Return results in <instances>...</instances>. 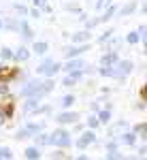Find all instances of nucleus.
<instances>
[{
  "mask_svg": "<svg viewBox=\"0 0 147 160\" xmlns=\"http://www.w3.org/2000/svg\"><path fill=\"white\" fill-rule=\"evenodd\" d=\"M62 68V64L60 62H56V60H45L41 66L37 68V73L38 75H45V77H49V79H53V75L58 73Z\"/></svg>",
  "mask_w": 147,
  "mask_h": 160,
  "instance_id": "f257e3e1",
  "label": "nucleus"
},
{
  "mask_svg": "<svg viewBox=\"0 0 147 160\" xmlns=\"http://www.w3.org/2000/svg\"><path fill=\"white\" fill-rule=\"evenodd\" d=\"M0 56H2V58H13V51L9 49V47H2V51H0Z\"/></svg>",
  "mask_w": 147,
  "mask_h": 160,
  "instance_id": "b1692460",
  "label": "nucleus"
},
{
  "mask_svg": "<svg viewBox=\"0 0 147 160\" xmlns=\"http://www.w3.org/2000/svg\"><path fill=\"white\" fill-rule=\"evenodd\" d=\"M73 102H75V96H73V94H66V96L62 98V102H60V105L64 107V109H68V107H71Z\"/></svg>",
  "mask_w": 147,
  "mask_h": 160,
  "instance_id": "2eb2a0df",
  "label": "nucleus"
},
{
  "mask_svg": "<svg viewBox=\"0 0 147 160\" xmlns=\"http://www.w3.org/2000/svg\"><path fill=\"white\" fill-rule=\"evenodd\" d=\"M0 160H11V149L9 148H0Z\"/></svg>",
  "mask_w": 147,
  "mask_h": 160,
  "instance_id": "6ab92c4d",
  "label": "nucleus"
},
{
  "mask_svg": "<svg viewBox=\"0 0 147 160\" xmlns=\"http://www.w3.org/2000/svg\"><path fill=\"white\" fill-rule=\"evenodd\" d=\"M77 160H90V158H87V156H79Z\"/></svg>",
  "mask_w": 147,
  "mask_h": 160,
  "instance_id": "c756f323",
  "label": "nucleus"
},
{
  "mask_svg": "<svg viewBox=\"0 0 147 160\" xmlns=\"http://www.w3.org/2000/svg\"><path fill=\"white\" fill-rule=\"evenodd\" d=\"M96 118H98V122H100V124H107V122L111 120V111H109V109H102V111L96 115Z\"/></svg>",
  "mask_w": 147,
  "mask_h": 160,
  "instance_id": "f8f14e48",
  "label": "nucleus"
},
{
  "mask_svg": "<svg viewBox=\"0 0 147 160\" xmlns=\"http://www.w3.org/2000/svg\"><path fill=\"white\" fill-rule=\"evenodd\" d=\"M113 62H117V53H107V56H102V66H111Z\"/></svg>",
  "mask_w": 147,
  "mask_h": 160,
  "instance_id": "9b49d317",
  "label": "nucleus"
},
{
  "mask_svg": "<svg viewBox=\"0 0 147 160\" xmlns=\"http://www.w3.org/2000/svg\"><path fill=\"white\" fill-rule=\"evenodd\" d=\"M87 124H90L92 128H96V126H98L100 122H98V118H96V115H92V118H87Z\"/></svg>",
  "mask_w": 147,
  "mask_h": 160,
  "instance_id": "393cba45",
  "label": "nucleus"
},
{
  "mask_svg": "<svg viewBox=\"0 0 147 160\" xmlns=\"http://www.w3.org/2000/svg\"><path fill=\"white\" fill-rule=\"evenodd\" d=\"M13 58H17L19 62H24V60H28V58H30V51L26 49V47H19V49L13 53Z\"/></svg>",
  "mask_w": 147,
  "mask_h": 160,
  "instance_id": "6e6552de",
  "label": "nucleus"
},
{
  "mask_svg": "<svg viewBox=\"0 0 147 160\" xmlns=\"http://www.w3.org/2000/svg\"><path fill=\"white\" fill-rule=\"evenodd\" d=\"M109 160H120V156H117L115 149H111V152H109Z\"/></svg>",
  "mask_w": 147,
  "mask_h": 160,
  "instance_id": "bb28decb",
  "label": "nucleus"
},
{
  "mask_svg": "<svg viewBox=\"0 0 147 160\" xmlns=\"http://www.w3.org/2000/svg\"><path fill=\"white\" fill-rule=\"evenodd\" d=\"M66 73H75V71H83L86 68V62L81 60V58H71V60L66 62L64 66H62Z\"/></svg>",
  "mask_w": 147,
  "mask_h": 160,
  "instance_id": "7ed1b4c3",
  "label": "nucleus"
},
{
  "mask_svg": "<svg viewBox=\"0 0 147 160\" xmlns=\"http://www.w3.org/2000/svg\"><path fill=\"white\" fill-rule=\"evenodd\" d=\"M135 9H136V2H130V4H126L124 9H120V15H122V17H124V15H130Z\"/></svg>",
  "mask_w": 147,
  "mask_h": 160,
  "instance_id": "4468645a",
  "label": "nucleus"
},
{
  "mask_svg": "<svg viewBox=\"0 0 147 160\" xmlns=\"http://www.w3.org/2000/svg\"><path fill=\"white\" fill-rule=\"evenodd\" d=\"M111 4V0H98L96 2V9H102V7H109Z\"/></svg>",
  "mask_w": 147,
  "mask_h": 160,
  "instance_id": "a878e982",
  "label": "nucleus"
},
{
  "mask_svg": "<svg viewBox=\"0 0 147 160\" xmlns=\"http://www.w3.org/2000/svg\"><path fill=\"white\" fill-rule=\"evenodd\" d=\"M136 130V135H141V139H145V130H147V126H145V122H141L139 126L135 128Z\"/></svg>",
  "mask_w": 147,
  "mask_h": 160,
  "instance_id": "412c9836",
  "label": "nucleus"
},
{
  "mask_svg": "<svg viewBox=\"0 0 147 160\" xmlns=\"http://www.w3.org/2000/svg\"><path fill=\"white\" fill-rule=\"evenodd\" d=\"M122 141H124V143H128V145H132V143H135V135H132V132H126Z\"/></svg>",
  "mask_w": 147,
  "mask_h": 160,
  "instance_id": "4be33fe9",
  "label": "nucleus"
},
{
  "mask_svg": "<svg viewBox=\"0 0 147 160\" xmlns=\"http://www.w3.org/2000/svg\"><path fill=\"white\" fill-rule=\"evenodd\" d=\"M87 38H90L87 32H77V34H73V43H86Z\"/></svg>",
  "mask_w": 147,
  "mask_h": 160,
  "instance_id": "ddd939ff",
  "label": "nucleus"
},
{
  "mask_svg": "<svg viewBox=\"0 0 147 160\" xmlns=\"http://www.w3.org/2000/svg\"><path fill=\"white\" fill-rule=\"evenodd\" d=\"M0 28H2V19H0Z\"/></svg>",
  "mask_w": 147,
  "mask_h": 160,
  "instance_id": "7c9ffc66",
  "label": "nucleus"
},
{
  "mask_svg": "<svg viewBox=\"0 0 147 160\" xmlns=\"http://www.w3.org/2000/svg\"><path fill=\"white\" fill-rule=\"evenodd\" d=\"M49 45L45 43V41H38V43H34V53L37 56H43V53H47Z\"/></svg>",
  "mask_w": 147,
  "mask_h": 160,
  "instance_id": "1a4fd4ad",
  "label": "nucleus"
},
{
  "mask_svg": "<svg viewBox=\"0 0 147 160\" xmlns=\"http://www.w3.org/2000/svg\"><path fill=\"white\" fill-rule=\"evenodd\" d=\"M32 2H34V7H38V9H43V11H49L47 0H32Z\"/></svg>",
  "mask_w": 147,
  "mask_h": 160,
  "instance_id": "aec40b11",
  "label": "nucleus"
},
{
  "mask_svg": "<svg viewBox=\"0 0 147 160\" xmlns=\"http://www.w3.org/2000/svg\"><path fill=\"white\" fill-rule=\"evenodd\" d=\"M19 28H22V32H24V34H22L24 38H30V37H32V30L28 28V24H26V22H19Z\"/></svg>",
  "mask_w": 147,
  "mask_h": 160,
  "instance_id": "dca6fc26",
  "label": "nucleus"
},
{
  "mask_svg": "<svg viewBox=\"0 0 147 160\" xmlns=\"http://www.w3.org/2000/svg\"><path fill=\"white\" fill-rule=\"evenodd\" d=\"M15 9L22 13V15H26V13H28V9H26V7H22V4H15Z\"/></svg>",
  "mask_w": 147,
  "mask_h": 160,
  "instance_id": "cd10ccee",
  "label": "nucleus"
},
{
  "mask_svg": "<svg viewBox=\"0 0 147 160\" xmlns=\"http://www.w3.org/2000/svg\"><path fill=\"white\" fill-rule=\"evenodd\" d=\"M26 158H28V160H38V158H41L38 148H28V149H26Z\"/></svg>",
  "mask_w": 147,
  "mask_h": 160,
  "instance_id": "9d476101",
  "label": "nucleus"
},
{
  "mask_svg": "<svg viewBox=\"0 0 147 160\" xmlns=\"http://www.w3.org/2000/svg\"><path fill=\"white\" fill-rule=\"evenodd\" d=\"M94 141H96V135H94V132H92V130H90V132H83V135H81V139H79V141H77V148L86 149L87 145H92V143H94Z\"/></svg>",
  "mask_w": 147,
  "mask_h": 160,
  "instance_id": "39448f33",
  "label": "nucleus"
},
{
  "mask_svg": "<svg viewBox=\"0 0 147 160\" xmlns=\"http://www.w3.org/2000/svg\"><path fill=\"white\" fill-rule=\"evenodd\" d=\"M38 143H49V137H45V135H38Z\"/></svg>",
  "mask_w": 147,
  "mask_h": 160,
  "instance_id": "c85d7f7f",
  "label": "nucleus"
},
{
  "mask_svg": "<svg viewBox=\"0 0 147 160\" xmlns=\"http://www.w3.org/2000/svg\"><path fill=\"white\" fill-rule=\"evenodd\" d=\"M115 68H117V71H115V77H126V75L132 73V62L130 60H122V62H117Z\"/></svg>",
  "mask_w": 147,
  "mask_h": 160,
  "instance_id": "20e7f679",
  "label": "nucleus"
},
{
  "mask_svg": "<svg viewBox=\"0 0 147 160\" xmlns=\"http://www.w3.org/2000/svg\"><path fill=\"white\" fill-rule=\"evenodd\" d=\"M49 143H53V145H58V148H68L73 141H71V132H66V130H56L53 135L49 137Z\"/></svg>",
  "mask_w": 147,
  "mask_h": 160,
  "instance_id": "f03ea898",
  "label": "nucleus"
},
{
  "mask_svg": "<svg viewBox=\"0 0 147 160\" xmlns=\"http://www.w3.org/2000/svg\"><path fill=\"white\" fill-rule=\"evenodd\" d=\"M62 86H66V88H71V86H75V79L71 77V75H66V79L62 81Z\"/></svg>",
  "mask_w": 147,
  "mask_h": 160,
  "instance_id": "5701e85b",
  "label": "nucleus"
},
{
  "mask_svg": "<svg viewBox=\"0 0 147 160\" xmlns=\"http://www.w3.org/2000/svg\"><path fill=\"white\" fill-rule=\"evenodd\" d=\"M83 51H87V45H77V47H66V51H64V56L71 60V58H77V56H81Z\"/></svg>",
  "mask_w": 147,
  "mask_h": 160,
  "instance_id": "0eeeda50",
  "label": "nucleus"
},
{
  "mask_svg": "<svg viewBox=\"0 0 147 160\" xmlns=\"http://www.w3.org/2000/svg\"><path fill=\"white\" fill-rule=\"evenodd\" d=\"M126 41H128V43H130V45H136V43H139V41H141V34H139V32H130V34H128V38H126Z\"/></svg>",
  "mask_w": 147,
  "mask_h": 160,
  "instance_id": "f3484780",
  "label": "nucleus"
},
{
  "mask_svg": "<svg viewBox=\"0 0 147 160\" xmlns=\"http://www.w3.org/2000/svg\"><path fill=\"white\" fill-rule=\"evenodd\" d=\"M100 75L102 77H115V71H113V66H102L100 68Z\"/></svg>",
  "mask_w": 147,
  "mask_h": 160,
  "instance_id": "a211bd4d",
  "label": "nucleus"
},
{
  "mask_svg": "<svg viewBox=\"0 0 147 160\" xmlns=\"http://www.w3.org/2000/svg\"><path fill=\"white\" fill-rule=\"evenodd\" d=\"M77 120H79V115H77L75 111H64V113L58 115V122L60 124H75Z\"/></svg>",
  "mask_w": 147,
  "mask_h": 160,
  "instance_id": "423d86ee",
  "label": "nucleus"
}]
</instances>
